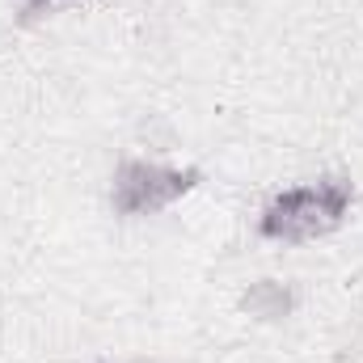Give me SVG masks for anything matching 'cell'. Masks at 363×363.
<instances>
[{"label":"cell","mask_w":363,"mask_h":363,"mask_svg":"<svg viewBox=\"0 0 363 363\" xmlns=\"http://www.w3.org/2000/svg\"><path fill=\"white\" fill-rule=\"evenodd\" d=\"M355 207V182L347 174H325L304 186H287L258 211V237L279 245H304L338 233Z\"/></svg>","instance_id":"1"},{"label":"cell","mask_w":363,"mask_h":363,"mask_svg":"<svg viewBox=\"0 0 363 363\" xmlns=\"http://www.w3.org/2000/svg\"><path fill=\"white\" fill-rule=\"evenodd\" d=\"M296 304H300V296L283 279H254L241 291V313L254 321H287L296 313Z\"/></svg>","instance_id":"3"},{"label":"cell","mask_w":363,"mask_h":363,"mask_svg":"<svg viewBox=\"0 0 363 363\" xmlns=\"http://www.w3.org/2000/svg\"><path fill=\"white\" fill-rule=\"evenodd\" d=\"M60 0H21V9H17V21L21 26H30V21H38L43 13H51Z\"/></svg>","instance_id":"4"},{"label":"cell","mask_w":363,"mask_h":363,"mask_svg":"<svg viewBox=\"0 0 363 363\" xmlns=\"http://www.w3.org/2000/svg\"><path fill=\"white\" fill-rule=\"evenodd\" d=\"M203 169L194 165H161V161H123L110 178V207L123 220L161 216L186 194H194Z\"/></svg>","instance_id":"2"}]
</instances>
